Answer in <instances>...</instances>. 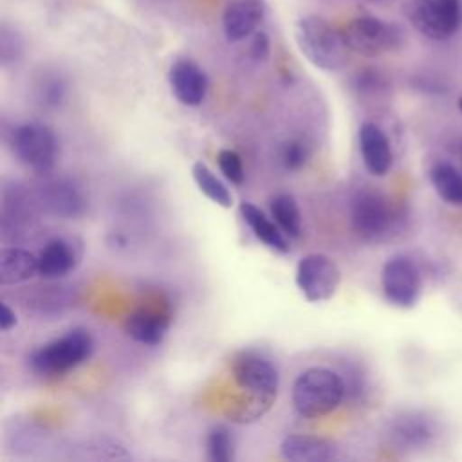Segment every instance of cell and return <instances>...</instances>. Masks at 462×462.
Returning <instances> with one entry per match:
<instances>
[{
  "label": "cell",
  "mask_w": 462,
  "mask_h": 462,
  "mask_svg": "<svg viewBox=\"0 0 462 462\" xmlns=\"http://www.w3.org/2000/svg\"><path fill=\"white\" fill-rule=\"evenodd\" d=\"M240 215H242L244 222L251 227L253 235L260 242H263L267 247H271L278 253H289L291 245L285 238L287 235L260 208H256L251 202H242L240 204Z\"/></svg>",
  "instance_id": "19"
},
{
  "label": "cell",
  "mask_w": 462,
  "mask_h": 462,
  "mask_svg": "<svg viewBox=\"0 0 462 462\" xmlns=\"http://www.w3.org/2000/svg\"><path fill=\"white\" fill-rule=\"evenodd\" d=\"M458 153H460V161H462V141H460V150H458Z\"/></svg>",
  "instance_id": "32"
},
{
  "label": "cell",
  "mask_w": 462,
  "mask_h": 462,
  "mask_svg": "<svg viewBox=\"0 0 462 462\" xmlns=\"http://www.w3.org/2000/svg\"><path fill=\"white\" fill-rule=\"evenodd\" d=\"M271 215L280 229L289 238H298L301 233V213L291 193H278L271 199Z\"/></svg>",
  "instance_id": "22"
},
{
  "label": "cell",
  "mask_w": 462,
  "mask_h": 462,
  "mask_svg": "<svg viewBox=\"0 0 462 462\" xmlns=\"http://www.w3.org/2000/svg\"><path fill=\"white\" fill-rule=\"evenodd\" d=\"M23 36L22 32L9 25L7 22H2L0 25V61L4 67L14 65L23 56Z\"/></svg>",
  "instance_id": "24"
},
{
  "label": "cell",
  "mask_w": 462,
  "mask_h": 462,
  "mask_svg": "<svg viewBox=\"0 0 462 462\" xmlns=\"http://www.w3.org/2000/svg\"><path fill=\"white\" fill-rule=\"evenodd\" d=\"M94 339L85 328H72L63 336L42 345L29 356V366L38 375H61L92 356Z\"/></svg>",
  "instance_id": "4"
},
{
  "label": "cell",
  "mask_w": 462,
  "mask_h": 462,
  "mask_svg": "<svg viewBox=\"0 0 462 462\" xmlns=\"http://www.w3.org/2000/svg\"><path fill=\"white\" fill-rule=\"evenodd\" d=\"M193 179L199 186V189L211 199L215 204L222 206V208H231L233 206V195L231 191L224 186V182L204 164V162H195L191 168Z\"/></svg>",
  "instance_id": "23"
},
{
  "label": "cell",
  "mask_w": 462,
  "mask_h": 462,
  "mask_svg": "<svg viewBox=\"0 0 462 462\" xmlns=\"http://www.w3.org/2000/svg\"><path fill=\"white\" fill-rule=\"evenodd\" d=\"M38 274V256L22 247H2L0 251V283L14 285Z\"/></svg>",
  "instance_id": "20"
},
{
  "label": "cell",
  "mask_w": 462,
  "mask_h": 462,
  "mask_svg": "<svg viewBox=\"0 0 462 462\" xmlns=\"http://www.w3.org/2000/svg\"><path fill=\"white\" fill-rule=\"evenodd\" d=\"M381 285L386 300L399 309H411L420 296V271L404 254L392 256L381 271Z\"/></svg>",
  "instance_id": "9"
},
{
  "label": "cell",
  "mask_w": 462,
  "mask_h": 462,
  "mask_svg": "<svg viewBox=\"0 0 462 462\" xmlns=\"http://www.w3.org/2000/svg\"><path fill=\"white\" fill-rule=\"evenodd\" d=\"M79 254L67 238L49 240L38 254V274L45 280H58L67 276L78 263Z\"/></svg>",
  "instance_id": "15"
},
{
  "label": "cell",
  "mask_w": 462,
  "mask_h": 462,
  "mask_svg": "<svg viewBox=\"0 0 462 462\" xmlns=\"http://www.w3.org/2000/svg\"><path fill=\"white\" fill-rule=\"evenodd\" d=\"M267 14L265 0H231L222 13V31L229 43L251 38Z\"/></svg>",
  "instance_id": "10"
},
{
  "label": "cell",
  "mask_w": 462,
  "mask_h": 462,
  "mask_svg": "<svg viewBox=\"0 0 462 462\" xmlns=\"http://www.w3.org/2000/svg\"><path fill=\"white\" fill-rule=\"evenodd\" d=\"M294 40L300 52L321 70L336 72L346 63L348 47L343 32L321 14L300 16L294 23Z\"/></svg>",
  "instance_id": "2"
},
{
  "label": "cell",
  "mask_w": 462,
  "mask_h": 462,
  "mask_svg": "<svg viewBox=\"0 0 462 462\" xmlns=\"http://www.w3.org/2000/svg\"><path fill=\"white\" fill-rule=\"evenodd\" d=\"M168 81L173 96L184 106H199L208 94V76L204 69L189 58L171 63Z\"/></svg>",
  "instance_id": "11"
},
{
  "label": "cell",
  "mask_w": 462,
  "mask_h": 462,
  "mask_svg": "<svg viewBox=\"0 0 462 462\" xmlns=\"http://www.w3.org/2000/svg\"><path fill=\"white\" fill-rule=\"evenodd\" d=\"M310 157L309 146L300 139H287L278 150V161L283 170L298 171L301 170Z\"/></svg>",
  "instance_id": "26"
},
{
  "label": "cell",
  "mask_w": 462,
  "mask_h": 462,
  "mask_svg": "<svg viewBox=\"0 0 462 462\" xmlns=\"http://www.w3.org/2000/svg\"><path fill=\"white\" fill-rule=\"evenodd\" d=\"M430 182L437 195L453 206L462 204V171L446 161H439L430 168Z\"/></svg>",
  "instance_id": "21"
},
{
  "label": "cell",
  "mask_w": 462,
  "mask_h": 462,
  "mask_svg": "<svg viewBox=\"0 0 462 462\" xmlns=\"http://www.w3.org/2000/svg\"><path fill=\"white\" fill-rule=\"evenodd\" d=\"M346 386L341 375L325 366L303 370L292 384V404L301 417L318 419L337 410Z\"/></svg>",
  "instance_id": "3"
},
{
  "label": "cell",
  "mask_w": 462,
  "mask_h": 462,
  "mask_svg": "<svg viewBox=\"0 0 462 462\" xmlns=\"http://www.w3.org/2000/svg\"><path fill=\"white\" fill-rule=\"evenodd\" d=\"M280 453L291 462H328L339 457V448L318 435H287L280 444Z\"/></svg>",
  "instance_id": "14"
},
{
  "label": "cell",
  "mask_w": 462,
  "mask_h": 462,
  "mask_svg": "<svg viewBox=\"0 0 462 462\" xmlns=\"http://www.w3.org/2000/svg\"><path fill=\"white\" fill-rule=\"evenodd\" d=\"M43 202L54 215L65 218H74L85 209V199L79 188L67 179L51 180L43 188Z\"/></svg>",
  "instance_id": "18"
},
{
  "label": "cell",
  "mask_w": 462,
  "mask_h": 462,
  "mask_svg": "<svg viewBox=\"0 0 462 462\" xmlns=\"http://www.w3.org/2000/svg\"><path fill=\"white\" fill-rule=\"evenodd\" d=\"M13 150L27 168L43 175L56 164L58 143L49 126L31 121L14 128Z\"/></svg>",
  "instance_id": "7"
},
{
  "label": "cell",
  "mask_w": 462,
  "mask_h": 462,
  "mask_svg": "<svg viewBox=\"0 0 462 462\" xmlns=\"http://www.w3.org/2000/svg\"><path fill=\"white\" fill-rule=\"evenodd\" d=\"M269 51H271L269 36H267L263 31H260V29H258V31L251 36V43H249V56H251L254 61H263V60H267Z\"/></svg>",
  "instance_id": "29"
},
{
  "label": "cell",
  "mask_w": 462,
  "mask_h": 462,
  "mask_svg": "<svg viewBox=\"0 0 462 462\" xmlns=\"http://www.w3.org/2000/svg\"><path fill=\"white\" fill-rule=\"evenodd\" d=\"M16 321L18 319H16L14 310L7 303H2L0 305V328H2V332L11 330L16 325Z\"/></svg>",
  "instance_id": "30"
},
{
  "label": "cell",
  "mask_w": 462,
  "mask_h": 462,
  "mask_svg": "<svg viewBox=\"0 0 462 462\" xmlns=\"http://www.w3.org/2000/svg\"><path fill=\"white\" fill-rule=\"evenodd\" d=\"M231 377L238 388L236 401L227 410L231 420L245 424L265 415L276 401L280 386L274 363L260 352L242 350L233 357Z\"/></svg>",
  "instance_id": "1"
},
{
  "label": "cell",
  "mask_w": 462,
  "mask_h": 462,
  "mask_svg": "<svg viewBox=\"0 0 462 462\" xmlns=\"http://www.w3.org/2000/svg\"><path fill=\"white\" fill-rule=\"evenodd\" d=\"M67 87L60 76H45L38 85V97L45 106L56 108L65 97Z\"/></svg>",
  "instance_id": "27"
},
{
  "label": "cell",
  "mask_w": 462,
  "mask_h": 462,
  "mask_svg": "<svg viewBox=\"0 0 462 462\" xmlns=\"http://www.w3.org/2000/svg\"><path fill=\"white\" fill-rule=\"evenodd\" d=\"M206 453L213 462H229L233 458V439L224 426H215L206 437Z\"/></svg>",
  "instance_id": "25"
},
{
  "label": "cell",
  "mask_w": 462,
  "mask_h": 462,
  "mask_svg": "<svg viewBox=\"0 0 462 462\" xmlns=\"http://www.w3.org/2000/svg\"><path fill=\"white\" fill-rule=\"evenodd\" d=\"M395 211L390 200L375 189H359L350 204L354 231L368 242L383 240L395 226Z\"/></svg>",
  "instance_id": "6"
},
{
  "label": "cell",
  "mask_w": 462,
  "mask_h": 462,
  "mask_svg": "<svg viewBox=\"0 0 462 462\" xmlns=\"http://www.w3.org/2000/svg\"><path fill=\"white\" fill-rule=\"evenodd\" d=\"M341 32L348 51L365 58H377L395 52L406 42V32L399 23L374 14L352 18Z\"/></svg>",
  "instance_id": "5"
},
{
  "label": "cell",
  "mask_w": 462,
  "mask_h": 462,
  "mask_svg": "<svg viewBox=\"0 0 462 462\" xmlns=\"http://www.w3.org/2000/svg\"><path fill=\"white\" fill-rule=\"evenodd\" d=\"M457 105H458V110H460V112H462V96H460V97H458V101H457Z\"/></svg>",
  "instance_id": "31"
},
{
  "label": "cell",
  "mask_w": 462,
  "mask_h": 462,
  "mask_svg": "<svg viewBox=\"0 0 462 462\" xmlns=\"http://www.w3.org/2000/svg\"><path fill=\"white\" fill-rule=\"evenodd\" d=\"M402 14L422 36L442 42L453 36L437 0H404Z\"/></svg>",
  "instance_id": "12"
},
{
  "label": "cell",
  "mask_w": 462,
  "mask_h": 462,
  "mask_svg": "<svg viewBox=\"0 0 462 462\" xmlns=\"http://www.w3.org/2000/svg\"><path fill=\"white\" fill-rule=\"evenodd\" d=\"M217 162L220 171L224 173V177L231 182V184H242L244 182V164L240 155L235 150H220L217 155Z\"/></svg>",
  "instance_id": "28"
},
{
  "label": "cell",
  "mask_w": 462,
  "mask_h": 462,
  "mask_svg": "<svg viewBox=\"0 0 462 462\" xmlns=\"http://www.w3.org/2000/svg\"><path fill=\"white\" fill-rule=\"evenodd\" d=\"M366 2H381V0H366Z\"/></svg>",
  "instance_id": "33"
},
{
  "label": "cell",
  "mask_w": 462,
  "mask_h": 462,
  "mask_svg": "<svg viewBox=\"0 0 462 462\" xmlns=\"http://www.w3.org/2000/svg\"><path fill=\"white\" fill-rule=\"evenodd\" d=\"M341 283L337 263L321 253L303 256L296 267V285L307 301L330 300Z\"/></svg>",
  "instance_id": "8"
},
{
  "label": "cell",
  "mask_w": 462,
  "mask_h": 462,
  "mask_svg": "<svg viewBox=\"0 0 462 462\" xmlns=\"http://www.w3.org/2000/svg\"><path fill=\"white\" fill-rule=\"evenodd\" d=\"M392 439L404 448H420L435 435V422L422 411H404L392 420Z\"/></svg>",
  "instance_id": "16"
},
{
  "label": "cell",
  "mask_w": 462,
  "mask_h": 462,
  "mask_svg": "<svg viewBox=\"0 0 462 462\" xmlns=\"http://www.w3.org/2000/svg\"><path fill=\"white\" fill-rule=\"evenodd\" d=\"M168 328H170V318L152 309H139L132 312L125 321L126 334L134 341L150 345V346L162 343Z\"/></svg>",
  "instance_id": "17"
},
{
  "label": "cell",
  "mask_w": 462,
  "mask_h": 462,
  "mask_svg": "<svg viewBox=\"0 0 462 462\" xmlns=\"http://www.w3.org/2000/svg\"><path fill=\"white\" fill-rule=\"evenodd\" d=\"M359 152L365 168L375 175L384 177L393 162L392 146L386 134L372 121H365L359 126Z\"/></svg>",
  "instance_id": "13"
}]
</instances>
